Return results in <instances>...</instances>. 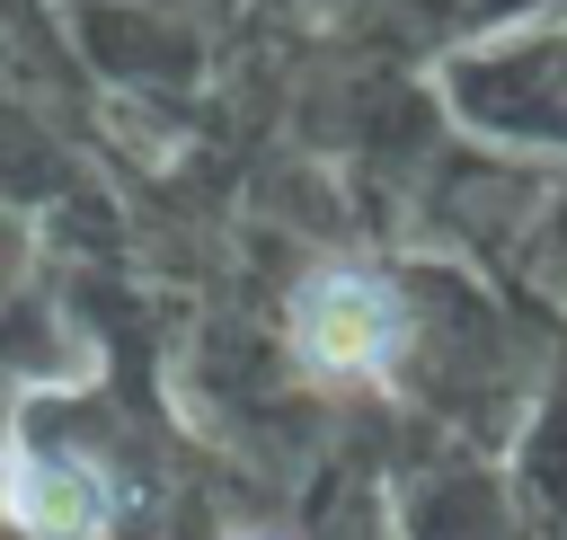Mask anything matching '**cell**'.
<instances>
[{"instance_id": "6da1fadb", "label": "cell", "mask_w": 567, "mask_h": 540, "mask_svg": "<svg viewBox=\"0 0 567 540\" xmlns=\"http://www.w3.org/2000/svg\"><path fill=\"white\" fill-rule=\"evenodd\" d=\"M284 336H292V363L310 381H381L408 345V301L372 266H310L292 283Z\"/></svg>"}, {"instance_id": "7a4b0ae2", "label": "cell", "mask_w": 567, "mask_h": 540, "mask_svg": "<svg viewBox=\"0 0 567 540\" xmlns=\"http://www.w3.org/2000/svg\"><path fill=\"white\" fill-rule=\"evenodd\" d=\"M9 522H18L27 540H106L115 487H106V469L80 460V451H27V443H18Z\"/></svg>"}, {"instance_id": "3957f363", "label": "cell", "mask_w": 567, "mask_h": 540, "mask_svg": "<svg viewBox=\"0 0 567 540\" xmlns=\"http://www.w3.org/2000/svg\"><path fill=\"white\" fill-rule=\"evenodd\" d=\"M9 487H18V443H0V513H9Z\"/></svg>"}, {"instance_id": "277c9868", "label": "cell", "mask_w": 567, "mask_h": 540, "mask_svg": "<svg viewBox=\"0 0 567 540\" xmlns=\"http://www.w3.org/2000/svg\"><path fill=\"white\" fill-rule=\"evenodd\" d=\"M230 540H266V531H230Z\"/></svg>"}]
</instances>
